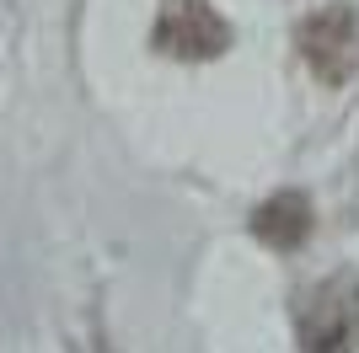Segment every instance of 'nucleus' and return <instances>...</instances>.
<instances>
[{
    "label": "nucleus",
    "instance_id": "nucleus-1",
    "mask_svg": "<svg viewBox=\"0 0 359 353\" xmlns=\"http://www.w3.org/2000/svg\"><path fill=\"white\" fill-rule=\"evenodd\" d=\"M295 48H300V59L311 64V75L322 86L354 81V70H359V11L344 6V0L311 11L295 27Z\"/></svg>",
    "mask_w": 359,
    "mask_h": 353
},
{
    "label": "nucleus",
    "instance_id": "nucleus-2",
    "mask_svg": "<svg viewBox=\"0 0 359 353\" xmlns=\"http://www.w3.org/2000/svg\"><path fill=\"white\" fill-rule=\"evenodd\" d=\"M150 48L177 54V59H220L231 48V27L204 0H172L161 11V22L150 27Z\"/></svg>",
    "mask_w": 359,
    "mask_h": 353
},
{
    "label": "nucleus",
    "instance_id": "nucleus-3",
    "mask_svg": "<svg viewBox=\"0 0 359 353\" xmlns=\"http://www.w3.org/2000/svg\"><path fill=\"white\" fill-rule=\"evenodd\" d=\"M316 230V209L300 188H279L252 209V235L269 251H300Z\"/></svg>",
    "mask_w": 359,
    "mask_h": 353
},
{
    "label": "nucleus",
    "instance_id": "nucleus-4",
    "mask_svg": "<svg viewBox=\"0 0 359 353\" xmlns=\"http://www.w3.org/2000/svg\"><path fill=\"white\" fill-rule=\"evenodd\" d=\"M306 353H354V316L344 305H327L306 321Z\"/></svg>",
    "mask_w": 359,
    "mask_h": 353
}]
</instances>
